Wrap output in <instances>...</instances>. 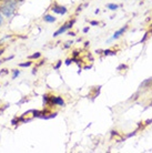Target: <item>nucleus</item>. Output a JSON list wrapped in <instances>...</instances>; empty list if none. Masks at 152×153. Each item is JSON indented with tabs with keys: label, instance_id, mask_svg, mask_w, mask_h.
<instances>
[{
	"label": "nucleus",
	"instance_id": "obj_1",
	"mask_svg": "<svg viewBox=\"0 0 152 153\" xmlns=\"http://www.w3.org/2000/svg\"><path fill=\"white\" fill-rule=\"evenodd\" d=\"M18 0H2V4L0 6V12L4 13V17L10 18L16 11V7Z\"/></svg>",
	"mask_w": 152,
	"mask_h": 153
},
{
	"label": "nucleus",
	"instance_id": "obj_2",
	"mask_svg": "<svg viewBox=\"0 0 152 153\" xmlns=\"http://www.w3.org/2000/svg\"><path fill=\"white\" fill-rule=\"evenodd\" d=\"M76 23V19H72V20H70L69 22H67V23H65L63 26H61L59 29H58L54 33H53V37H58V36H60V35H62L63 32H66V31L68 30V29H71L72 28V26Z\"/></svg>",
	"mask_w": 152,
	"mask_h": 153
},
{
	"label": "nucleus",
	"instance_id": "obj_3",
	"mask_svg": "<svg viewBox=\"0 0 152 153\" xmlns=\"http://www.w3.org/2000/svg\"><path fill=\"white\" fill-rule=\"evenodd\" d=\"M52 105H59V107H65L66 102L65 100L62 99L61 97L59 96H54V97H50V101H49V107H52Z\"/></svg>",
	"mask_w": 152,
	"mask_h": 153
},
{
	"label": "nucleus",
	"instance_id": "obj_4",
	"mask_svg": "<svg viewBox=\"0 0 152 153\" xmlns=\"http://www.w3.org/2000/svg\"><path fill=\"white\" fill-rule=\"evenodd\" d=\"M51 10H52V12H54V13H57V15H61V16L66 15V13L68 12V9H67L65 6H59V4H52Z\"/></svg>",
	"mask_w": 152,
	"mask_h": 153
},
{
	"label": "nucleus",
	"instance_id": "obj_5",
	"mask_svg": "<svg viewBox=\"0 0 152 153\" xmlns=\"http://www.w3.org/2000/svg\"><path fill=\"white\" fill-rule=\"evenodd\" d=\"M127 29H128V26H124V27H122L121 29H119V30H117L115 32L113 33V36L111 37L109 40H108V42H110V41H112V40H115V39H119L120 37H121L124 32L127 31Z\"/></svg>",
	"mask_w": 152,
	"mask_h": 153
},
{
	"label": "nucleus",
	"instance_id": "obj_6",
	"mask_svg": "<svg viewBox=\"0 0 152 153\" xmlns=\"http://www.w3.org/2000/svg\"><path fill=\"white\" fill-rule=\"evenodd\" d=\"M43 20H45L46 22L53 23L57 19H56V17H53V16H51V15H45L43 16Z\"/></svg>",
	"mask_w": 152,
	"mask_h": 153
},
{
	"label": "nucleus",
	"instance_id": "obj_7",
	"mask_svg": "<svg viewBox=\"0 0 152 153\" xmlns=\"http://www.w3.org/2000/svg\"><path fill=\"white\" fill-rule=\"evenodd\" d=\"M103 54H104V56H115L117 52L113 51V50L107 49V50H103Z\"/></svg>",
	"mask_w": 152,
	"mask_h": 153
},
{
	"label": "nucleus",
	"instance_id": "obj_8",
	"mask_svg": "<svg viewBox=\"0 0 152 153\" xmlns=\"http://www.w3.org/2000/svg\"><path fill=\"white\" fill-rule=\"evenodd\" d=\"M119 7H120V6H119V4H107V8H108V9H110V10H112V11L117 10Z\"/></svg>",
	"mask_w": 152,
	"mask_h": 153
},
{
	"label": "nucleus",
	"instance_id": "obj_9",
	"mask_svg": "<svg viewBox=\"0 0 152 153\" xmlns=\"http://www.w3.org/2000/svg\"><path fill=\"white\" fill-rule=\"evenodd\" d=\"M42 100H43V104H45V107H48V105H49L50 97L48 96V94H45V96L42 97Z\"/></svg>",
	"mask_w": 152,
	"mask_h": 153
},
{
	"label": "nucleus",
	"instance_id": "obj_10",
	"mask_svg": "<svg viewBox=\"0 0 152 153\" xmlns=\"http://www.w3.org/2000/svg\"><path fill=\"white\" fill-rule=\"evenodd\" d=\"M150 33H152V30H151V31H147V32H145V36L142 37V39H141L140 43H142V42H145V40L148 39V37H149V35H150Z\"/></svg>",
	"mask_w": 152,
	"mask_h": 153
},
{
	"label": "nucleus",
	"instance_id": "obj_11",
	"mask_svg": "<svg viewBox=\"0 0 152 153\" xmlns=\"http://www.w3.org/2000/svg\"><path fill=\"white\" fill-rule=\"evenodd\" d=\"M31 65H32V62L28 61V62H23V63H19V67H21V68H28V67H30Z\"/></svg>",
	"mask_w": 152,
	"mask_h": 153
},
{
	"label": "nucleus",
	"instance_id": "obj_12",
	"mask_svg": "<svg viewBox=\"0 0 152 153\" xmlns=\"http://www.w3.org/2000/svg\"><path fill=\"white\" fill-rule=\"evenodd\" d=\"M40 57H41V53L40 52H36V53L29 56V59H39Z\"/></svg>",
	"mask_w": 152,
	"mask_h": 153
},
{
	"label": "nucleus",
	"instance_id": "obj_13",
	"mask_svg": "<svg viewBox=\"0 0 152 153\" xmlns=\"http://www.w3.org/2000/svg\"><path fill=\"white\" fill-rule=\"evenodd\" d=\"M150 83H152V78H150V79H148V80L143 81V82H142V83H141L140 88H143V87H145V85H147V84H150Z\"/></svg>",
	"mask_w": 152,
	"mask_h": 153
},
{
	"label": "nucleus",
	"instance_id": "obj_14",
	"mask_svg": "<svg viewBox=\"0 0 152 153\" xmlns=\"http://www.w3.org/2000/svg\"><path fill=\"white\" fill-rule=\"evenodd\" d=\"M20 74V71L19 70H12V79H16V78H17V76H19Z\"/></svg>",
	"mask_w": 152,
	"mask_h": 153
},
{
	"label": "nucleus",
	"instance_id": "obj_15",
	"mask_svg": "<svg viewBox=\"0 0 152 153\" xmlns=\"http://www.w3.org/2000/svg\"><path fill=\"white\" fill-rule=\"evenodd\" d=\"M61 65H62V61H58L57 65H54V70H59V69H60Z\"/></svg>",
	"mask_w": 152,
	"mask_h": 153
},
{
	"label": "nucleus",
	"instance_id": "obj_16",
	"mask_svg": "<svg viewBox=\"0 0 152 153\" xmlns=\"http://www.w3.org/2000/svg\"><path fill=\"white\" fill-rule=\"evenodd\" d=\"M79 54H80V51H78V50H75V51L72 52V58H77Z\"/></svg>",
	"mask_w": 152,
	"mask_h": 153
},
{
	"label": "nucleus",
	"instance_id": "obj_17",
	"mask_svg": "<svg viewBox=\"0 0 152 153\" xmlns=\"http://www.w3.org/2000/svg\"><path fill=\"white\" fill-rule=\"evenodd\" d=\"M90 25H91V26H99V21L92 20V21H90Z\"/></svg>",
	"mask_w": 152,
	"mask_h": 153
},
{
	"label": "nucleus",
	"instance_id": "obj_18",
	"mask_svg": "<svg viewBox=\"0 0 152 153\" xmlns=\"http://www.w3.org/2000/svg\"><path fill=\"white\" fill-rule=\"evenodd\" d=\"M71 62H73L72 61V58H71V59H70V58H69V59H67V60H66V65H70V63H71Z\"/></svg>",
	"mask_w": 152,
	"mask_h": 153
},
{
	"label": "nucleus",
	"instance_id": "obj_19",
	"mask_svg": "<svg viewBox=\"0 0 152 153\" xmlns=\"http://www.w3.org/2000/svg\"><path fill=\"white\" fill-rule=\"evenodd\" d=\"M11 123H12V126H17V123H19V120L16 118V119H13V120H12Z\"/></svg>",
	"mask_w": 152,
	"mask_h": 153
},
{
	"label": "nucleus",
	"instance_id": "obj_20",
	"mask_svg": "<svg viewBox=\"0 0 152 153\" xmlns=\"http://www.w3.org/2000/svg\"><path fill=\"white\" fill-rule=\"evenodd\" d=\"M127 68H128V67H127L126 65H119V67H118V69H117V70H121V69H127Z\"/></svg>",
	"mask_w": 152,
	"mask_h": 153
},
{
	"label": "nucleus",
	"instance_id": "obj_21",
	"mask_svg": "<svg viewBox=\"0 0 152 153\" xmlns=\"http://www.w3.org/2000/svg\"><path fill=\"white\" fill-rule=\"evenodd\" d=\"M72 43H73L72 41H68V42H67V43H66V45H65V48H66V49H67V48H69V47L71 46Z\"/></svg>",
	"mask_w": 152,
	"mask_h": 153
},
{
	"label": "nucleus",
	"instance_id": "obj_22",
	"mask_svg": "<svg viewBox=\"0 0 152 153\" xmlns=\"http://www.w3.org/2000/svg\"><path fill=\"white\" fill-rule=\"evenodd\" d=\"M6 73H8V70L7 69H4L2 71H0V76H1V74H6Z\"/></svg>",
	"mask_w": 152,
	"mask_h": 153
},
{
	"label": "nucleus",
	"instance_id": "obj_23",
	"mask_svg": "<svg viewBox=\"0 0 152 153\" xmlns=\"http://www.w3.org/2000/svg\"><path fill=\"white\" fill-rule=\"evenodd\" d=\"M2 22H4V17L1 16V13H0V26L2 25Z\"/></svg>",
	"mask_w": 152,
	"mask_h": 153
},
{
	"label": "nucleus",
	"instance_id": "obj_24",
	"mask_svg": "<svg viewBox=\"0 0 152 153\" xmlns=\"http://www.w3.org/2000/svg\"><path fill=\"white\" fill-rule=\"evenodd\" d=\"M68 35H69V36H72V37H73V36H76V33H75L73 31H69V33H68Z\"/></svg>",
	"mask_w": 152,
	"mask_h": 153
},
{
	"label": "nucleus",
	"instance_id": "obj_25",
	"mask_svg": "<svg viewBox=\"0 0 152 153\" xmlns=\"http://www.w3.org/2000/svg\"><path fill=\"white\" fill-rule=\"evenodd\" d=\"M88 31H89V27H86V28H83V32H84V33H87Z\"/></svg>",
	"mask_w": 152,
	"mask_h": 153
},
{
	"label": "nucleus",
	"instance_id": "obj_26",
	"mask_svg": "<svg viewBox=\"0 0 152 153\" xmlns=\"http://www.w3.org/2000/svg\"><path fill=\"white\" fill-rule=\"evenodd\" d=\"M134 134H136V131H134V132H132V133L128 134V138H130V137H132V135H134Z\"/></svg>",
	"mask_w": 152,
	"mask_h": 153
},
{
	"label": "nucleus",
	"instance_id": "obj_27",
	"mask_svg": "<svg viewBox=\"0 0 152 153\" xmlns=\"http://www.w3.org/2000/svg\"><path fill=\"white\" fill-rule=\"evenodd\" d=\"M151 122H152V119L151 120H147V121H145V124H150Z\"/></svg>",
	"mask_w": 152,
	"mask_h": 153
},
{
	"label": "nucleus",
	"instance_id": "obj_28",
	"mask_svg": "<svg viewBox=\"0 0 152 153\" xmlns=\"http://www.w3.org/2000/svg\"><path fill=\"white\" fill-rule=\"evenodd\" d=\"M81 9H82V6H79V7H78V9H77V12H78V11H80V10H81Z\"/></svg>",
	"mask_w": 152,
	"mask_h": 153
},
{
	"label": "nucleus",
	"instance_id": "obj_29",
	"mask_svg": "<svg viewBox=\"0 0 152 153\" xmlns=\"http://www.w3.org/2000/svg\"><path fill=\"white\" fill-rule=\"evenodd\" d=\"M91 68V65H87V67H84V69H90Z\"/></svg>",
	"mask_w": 152,
	"mask_h": 153
},
{
	"label": "nucleus",
	"instance_id": "obj_30",
	"mask_svg": "<svg viewBox=\"0 0 152 153\" xmlns=\"http://www.w3.org/2000/svg\"><path fill=\"white\" fill-rule=\"evenodd\" d=\"M84 46H86V47H88V46H89V41L84 42Z\"/></svg>",
	"mask_w": 152,
	"mask_h": 153
},
{
	"label": "nucleus",
	"instance_id": "obj_31",
	"mask_svg": "<svg viewBox=\"0 0 152 153\" xmlns=\"http://www.w3.org/2000/svg\"><path fill=\"white\" fill-rule=\"evenodd\" d=\"M150 27H151V28H152V23H151V26H150Z\"/></svg>",
	"mask_w": 152,
	"mask_h": 153
}]
</instances>
